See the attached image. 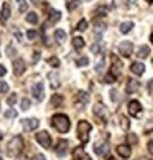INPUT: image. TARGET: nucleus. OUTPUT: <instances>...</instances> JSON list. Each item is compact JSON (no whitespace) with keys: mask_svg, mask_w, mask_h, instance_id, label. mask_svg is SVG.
<instances>
[{"mask_svg":"<svg viewBox=\"0 0 153 160\" xmlns=\"http://www.w3.org/2000/svg\"><path fill=\"white\" fill-rule=\"evenodd\" d=\"M51 126L55 127L58 132L66 134L69 129H71V122H69V117L66 114H55L51 117Z\"/></svg>","mask_w":153,"mask_h":160,"instance_id":"obj_1","label":"nucleus"},{"mask_svg":"<svg viewBox=\"0 0 153 160\" xmlns=\"http://www.w3.org/2000/svg\"><path fill=\"white\" fill-rule=\"evenodd\" d=\"M91 130H92L91 122H87V121H79L78 122V137L81 140V144H87V142H89Z\"/></svg>","mask_w":153,"mask_h":160,"instance_id":"obj_2","label":"nucleus"},{"mask_svg":"<svg viewBox=\"0 0 153 160\" xmlns=\"http://www.w3.org/2000/svg\"><path fill=\"white\" fill-rule=\"evenodd\" d=\"M23 149H25V142H23V139L20 137V135H15L13 139L10 140V144H8V153L10 155H20V153L23 152Z\"/></svg>","mask_w":153,"mask_h":160,"instance_id":"obj_3","label":"nucleus"},{"mask_svg":"<svg viewBox=\"0 0 153 160\" xmlns=\"http://www.w3.org/2000/svg\"><path fill=\"white\" fill-rule=\"evenodd\" d=\"M36 142L41 147H45V149H50L51 147V135L46 132V130H40L36 134Z\"/></svg>","mask_w":153,"mask_h":160,"instance_id":"obj_4","label":"nucleus"},{"mask_svg":"<svg viewBox=\"0 0 153 160\" xmlns=\"http://www.w3.org/2000/svg\"><path fill=\"white\" fill-rule=\"evenodd\" d=\"M87 102H89V94H87L86 91H79L78 94H76V98H74V106H76L78 109H82Z\"/></svg>","mask_w":153,"mask_h":160,"instance_id":"obj_5","label":"nucleus"},{"mask_svg":"<svg viewBox=\"0 0 153 160\" xmlns=\"http://www.w3.org/2000/svg\"><path fill=\"white\" fill-rule=\"evenodd\" d=\"M92 112H94V116L99 117L101 121H107V111H105V106L102 102H96L94 104V108H92Z\"/></svg>","mask_w":153,"mask_h":160,"instance_id":"obj_6","label":"nucleus"},{"mask_svg":"<svg viewBox=\"0 0 153 160\" xmlns=\"http://www.w3.org/2000/svg\"><path fill=\"white\" fill-rule=\"evenodd\" d=\"M132 51H133V43L132 41H122V43L119 45V53L122 56H132Z\"/></svg>","mask_w":153,"mask_h":160,"instance_id":"obj_7","label":"nucleus"},{"mask_svg":"<svg viewBox=\"0 0 153 160\" xmlns=\"http://www.w3.org/2000/svg\"><path fill=\"white\" fill-rule=\"evenodd\" d=\"M31 92H33V96L36 101H43L45 99V88H43V82H36L33 88H31Z\"/></svg>","mask_w":153,"mask_h":160,"instance_id":"obj_8","label":"nucleus"},{"mask_svg":"<svg viewBox=\"0 0 153 160\" xmlns=\"http://www.w3.org/2000/svg\"><path fill=\"white\" fill-rule=\"evenodd\" d=\"M22 126H23V129H25V130H35V129H38L40 121L35 119V117H30V119H23V121H22Z\"/></svg>","mask_w":153,"mask_h":160,"instance_id":"obj_9","label":"nucleus"},{"mask_svg":"<svg viewBox=\"0 0 153 160\" xmlns=\"http://www.w3.org/2000/svg\"><path fill=\"white\" fill-rule=\"evenodd\" d=\"M25 69H26L25 61H23L22 58H17V60L13 61V73H15L17 76H20V74L25 73Z\"/></svg>","mask_w":153,"mask_h":160,"instance_id":"obj_10","label":"nucleus"},{"mask_svg":"<svg viewBox=\"0 0 153 160\" xmlns=\"http://www.w3.org/2000/svg\"><path fill=\"white\" fill-rule=\"evenodd\" d=\"M128 112L135 117L140 116V112H142V104H140L138 101H130V102H128Z\"/></svg>","mask_w":153,"mask_h":160,"instance_id":"obj_11","label":"nucleus"},{"mask_svg":"<svg viewBox=\"0 0 153 160\" xmlns=\"http://www.w3.org/2000/svg\"><path fill=\"white\" fill-rule=\"evenodd\" d=\"M73 158L74 160H91V157L84 152L82 147H76V149L73 150Z\"/></svg>","mask_w":153,"mask_h":160,"instance_id":"obj_12","label":"nucleus"},{"mask_svg":"<svg viewBox=\"0 0 153 160\" xmlns=\"http://www.w3.org/2000/svg\"><path fill=\"white\" fill-rule=\"evenodd\" d=\"M117 153H119L120 157H123V158H128L132 155V149L127 144H122V145H117Z\"/></svg>","mask_w":153,"mask_h":160,"instance_id":"obj_13","label":"nucleus"},{"mask_svg":"<svg viewBox=\"0 0 153 160\" xmlns=\"http://www.w3.org/2000/svg\"><path fill=\"white\" fill-rule=\"evenodd\" d=\"M8 18H10V5L8 3H3L2 5V12H0V22L7 23Z\"/></svg>","mask_w":153,"mask_h":160,"instance_id":"obj_14","label":"nucleus"},{"mask_svg":"<svg viewBox=\"0 0 153 160\" xmlns=\"http://www.w3.org/2000/svg\"><path fill=\"white\" fill-rule=\"evenodd\" d=\"M94 152H96L97 155H104V153L107 152V142H105V140L96 142V144H94Z\"/></svg>","mask_w":153,"mask_h":160,"instance_id":"obj_15","label":"nucleus"},{"mask_svg":"<svg viewBox=\"0 0 153 160\" xmlns=\"http://www.w3.org/2000/svg\"><path fill=\"white\" fill-rule=\"evenodd\" d=\"M138 89H140V82H138V81H135V79H128L125 91H127L128 94H133V92H137Z\"/></svg>","mask_w":153,"mask_h":160,"instance_id":"obj_16","label":"nucleus"},{"mask_svg":"<svg viewBox=\"0 0 153 160\" xmlns=\"http://www.w3.org/2000/svg\"><path fill=\"white\" fill-rule=\"evenodd\" d=\"M68 140H64V139H61L60 142H58V145H56V153H58V155H64V153H66L68 152Z\"/></svg>","mask_w":153,"mask_h":160,"instance_id":"obj_17","label":"nucleus"},{"mask_svg":"<svg viewBox=\"0 0 153 160\" xmlns=\"http://www.w3.org/2000/svg\"><path fill=\"white\" fill-rule=\"evenodd\" d=\"M130 71H132L133 74H137V76H142L145 73V64L143 63H132Z\"/></svg>","mask_w":153,"mask_h":160,"instance_id":"obj_18","label":"nucleus"},{"mask_svg":"<svg viewBox=\"0 0 153 160\" xmlns=\"http://www.w3.org/2000/svg\"><path fill=\"white\" fill-rule=\"evenodd\" d=\"M120 68H122V63L119 61V58H117L115 55H112V73L115 76L120 74Z\"/></svg>","mask_w":153,"mask_h":160,"instance_id":"obj_19","label":"nucleus"},{"mask_svg":"<svg viewBox=\"0 0 153 160\" xmlns=\"http://www.w3.org/2000/svg\"><path fill=\"white\" fill-rule=\"evenodd\" d=\"M109 8L105 7V5H101V7H97L96 10H94V17H97V18H101V17H105L107 15Z\"/></svg>","mask_w":153,"mask_h":160,"instance_id":"obj_20","label":"nucleus"},{"mask_svg":"<svg viewBox=\"0 0 153 160\" xmlns=\"http://www.w3.org/2000/svg\"><path fill=\"white\" fill-rule=\"evenodd\" d=\"M73 46L76 50H82L84 48V40H82L81 37H74L73 38Z\"/></svg>","mask_w":153,"mask_h":160,"instance_id":"obj_21","label":"nucleus"},{"mask_svg":"<svg viewBox=\"0 0 153 160\" xmlns=\"http://www.w3.org/2000/svg\"><path fill=\"white\" fill-rule=\"evenodd\" d=\"M26 22L31 23V25H36L38 23V15L35 13V12H28L26 13Z\"/></svg>","mask_w":153,"mask_h":160,"instance_id":"obj_22","label":"nucleus"},{"mask_svg":"<svg viewBox=\"0 0 153 160\" xmlns=\"http://www.w3.org/2000/svg\"><path fill=\"white\" fill-rule=\"evenodd\" d=\"M133 28V22H123L122 25H120V32L125 35V33H128Z\"/></svg>","mask_w":153,"mask_h":160,"instance_id":"obj_23","label":"nucleus"},{"mask_svg":"<svg viewBox=\"0 0 153 160\" xmlns=\"http://www.w3.org/2000/svg\"><path fill=\"white\" fill-rule=\"evenodd\" d=\"M150 55V48H148V46H140V48H138V53H137V56L138 58H146V56H148Z\"/></svg>","mask_w":153,"mask_h":160,"instance_id":"obj_24","label":"nucleus"},{"mask_svg":"<svg viewBox=\"0 0 153 160\" xmlns=\"http://www.w3.org/2000/svg\"><path fill=\"white\" fill-rule=\"evenodd\" d=\"M119 122H120V127L123 130H128V127H130V122H128V119L125 116H119Z\"/></svg>","mask_w":153,"mask_h":160,"instance_id":"obj_25","label":"nucleus"},{"mask_svg":"<svg viewBox=\"0 0 153 160\" xmlns=\"http://www.w3.org/2000/svg\"><path fill=\"white\" fill-rule=\"evenodd\" d=\"M81 0H66V8L68 10H74L76 7H79Z\"/></svg>","mask_w":153,"mask_h":160,"instance_id":"obj_26","label":"nucleus"},{"mask_svg":"<svg viewBox=\"0 0 153 160\" xmlns=\"http://www.w3.org/2000/svg\"><path fill=\"white\" fill-rule=\"evenodd\" d=\"M94 28H96V32H97V35H101L105 28H107V25H105L104 22H96L94 23Z\"/></svg>","mask_w":153,"mask_h":160,"instance_id":"obj_27","label":"nucleus"},{"mask_svg":"<svg viewBox=\"0 0 153 160\" xmlns=\"http://www.w3.org/2000/svg\"><path fill=\"white\" fill-rule=\"evenodd\" d=\"M60 17H61V13H60L58 10H51V13H50V22H51V23L60 22Z\"/></svg>","mask_w":153,"mask_h":160,"instance_id":"obj_28","label":"nucleus"},{"mask_svg":"<svg viewBox=\"0 0 153 160\" xmlns=\"http://www.w3.org/2000/svg\"><path fill=\"white\" fill-rule=\"evenodd\" d=\"M50 79H51V88H53V89H58V88H60V81H58L56 74L50 73Z\"/></svg>","mask_w":153,"mask_h":160,"instance_id":"obj_29","label":"nucleus"},{"mask_svg":"<svg viewBox=\"0 0 153 160\" xmlns=\"http://www.w3.org/2000/svg\"><path fill=\"white\" fill-rule=\"evenodd\" d=\"M115 79H117V76L110 71V73H107L105 74V78H104V81L107 82V84H112V82H115Z\"/></svg>","mask_w":153,"mask_h":160,"instance_id":"obj_30","label":"nucleus"},{"mask_svg":"<svg viewBox=\"0 0 153 160\" xmlns=\"http://www.w3.org/2000/svg\"><path fill=\"white\" fill-rule=\"evenodd\" d=\"M55 38L58 41H64V40H66V32H64V30H56L55 32Z\"/></svg>","mask_w":153,"mask_h":160,"instance_id":"obj_31","label":"nucleus"},{"mask_svg":"<svg viewBox=\"0 0 153 160\" xmlns=\"http://www.w3.org/2000/svg\"><path fill=\"white\" fill-rule=\"evenodd\" d=\"M17 2H18V8H20V12H22V13H25L26 8H28V2H26V0H17Z\"/></svg>","mask_w":153,"mask_h":160,"instance_id":"obj_32","label":"nucleus"},{"mask_svg":"<svg viewBox=\"0 0 153 160\" xmlns=\"http://www.w3.org/2000/svg\"><path fill=\"white\" fill-rule=\"evenodd\" d=\"M20 106H22V111H26V109H30V106H31V102H30V99H22V102H20Z\"/></svg>","mask_w":153,"mask_h":160,"instance_id":"obj_33","label":"nucleus"},{"mask_svg":"<svg viewBox=\"0 0 153 160\" xmlns=\"http://www.w3.org/2000/svg\"><path fill=\"white\" fill-rule=\"evenodd\" d=\"M61 101H63V98L60 96V94H55V96H53V99H51V104H53V106H60Z\"/></svg>","mask_w":153,"mask_h":160,"instance_id":"obj_34","label":"nucleus"},{"mask_svg":"<svg viewBox=\"0 0 153 160\" xmlns=\"http://www.w3.org/2000/svg\"><path fill=\"white\" fill-rule=\"evenodd\" d=\"M87 28V22L86 20H81L79 23H78V32H84Z\"/></svg>","mask_w":153,"mask_h":160,"instance_id":"obj_35","label":"nucleus"},{"mask_svg":"<svg viewBox=\"0 0 153 160\" xmlns=\"http://www.w3.org/2000/svg\"><path fill=\"white\" fill-rule=\"evenodd\" d=\"M127 140H128V144H137V142H138V139H137V135H135V134H128Z\"/></svg>","mask_w":153,"mask_h":160,"instance_id":"obj_36","label":"nucleus"},{"mask_svg":"<svg viewBox=\"0 0 153 160\" xmlns=\"http://www.w3.org/2000/svg\"><path fill=\"white\" fill-rule=\"evenodd\" d=\"M0 92H2V94L8 92V84L5 81H0Z\"/></svg>","mask_w":153,"mask_h":160,"instance_id":"obj_37","label":"nucleus"},{"mask_svg":"<svg viewBox=\"0 0 153 160\" xmlns=\"http://www.w3.org/2000/svg\"><path fill=\"white\" fill-rule=\"evenodd\" d=\"M104 64H105V58H101V61H99V63L96 64V71H97V73H101V71H102Z\"/></svg>","mask_w":153,"mask_h":160,"instance_id":"obj_38","label":"nucleus"},{"mask_svg":"<svg viewBox=\"0 0 153 160\" xmlns=\"http://www.w3.org/2000/svg\"><path fill=\"white\" fill-rule=\"evenodd\" d=\"M86 64H89V58H86V56H82L78 60V66H86Z\"/></svg>","mask_w":153,"mask_h":160,"instance_id":"obj_39","label":"nucleus"},{"mask_svg":"<svg viewBox=\"0 0 153 160\" xmlns=\"http://www.w3.org/2000/svg\"><path fill=\"white\" fill-rule=\"evenodd\" d=\"M17 101H18V98H17V94H12V96L7 99V102H8V106H15Z\"/></svg>","mask_w":153,"mask_h":160,"instance_id":"obj_40","label":"nucleus"},{"mask_svg":"<svg viewBox=\"0 0 153 160\" xmlns=\"http://www.w3.org/2000/svg\"><path fill=\"white\" fill-rule=\"evenodd\" d=\"M5 117H8V119H15V117H17V111H13V109L7 111V112H5Z\"/></svg>","mask_w":153,"mask_h":160,"instance_id":"obj_41","label":"nucleus"},{"mask_svg":"<svg viewBox=\"0 0 153 160\" xmlns=\"http://www.w3.org/2000/svg\"><path fill=\"white\" fill-rule=\"evenodd\" d=\"M26 38L28 40H35V38H36V32H35V30H28L26 32Z\"/></svg>","mask_w":153,"mask_h":160,"instance_id":"obj_42","label":"nucleus"},{"mask_svg":"<svg viewBox=\"0 0 153 160\" xmlns=\"http://www.w3.org/2000/svg\"><path fill=\"white\" fill-rule=\"evenodd\" d=\"M91 51L94 53V55H97V53L101 51V43H96V45H94L92 48H91Z\"/></svg>","mask_w":153,"mask_h":160,"instance_id":"obj_43","label":"nucleus"},{"mask_svg":"<svg viewBox=\"0 0 153 160\" xmlns=\"http://www.w3.org/2000/svg\"><path fill=\"white\" fill-rule=\"evenodd\" d=\"M48 63L51 64V66H55V68H58V66H60V60H58V58H51V60H50Z\"/></svg>","mask_w":153,"mask_h":160,"instance_id":"obj_44","label":"nucleus"},{"mask_svg":"<svg viewBox=\"0 0 153 160\" xmlns=\"http://www.w3.org/2000/svg\"><path fill=\"white\" fill-rule=\"evenodd\" d=\"M31 160H46V157L43 155V153H36V155H33Z\"/></svg>","mask_w":153,"mask_h":160,"instance_id":"obj_45","label":"nucleus"},{"mask_svg":"<svg viewBox=\"0 0 153 160\" xmlns=\"http://www.w3.org/2000/svg\"><path fill=\"white\" fill-rule=\"evenodd\" d=\"M110 96H112V101H114V102H117V101H119V98H117V91H115V89L110 91Z\"/></svg>","mask_w":153,"mask_h":160,"instance_id":"obj_46","label":"nucleus"},{"mask_svg":"<svg viewBox=\"0 0 153 160\" xmlns=\"http://www.w3.org/2000/svg\"><path fill=\"white\" fill-rule=\"evenodd\" d=\"M7 53L12 56V55H15V53H17V50H15V48H12V46H8V48H7Z\"/></svg>","mask_w":153,"mask_h":160,"instance_id":"obj_47","label":"nucleus"},{"mask_svg":"<svg viewBox=\"0 0 153 160\" xmlns=\"http://www.w3.org/2000/svg\"><path fill=\"white\" fill-rule=\"evenodd\" d=\"M5 74H7V69H5V66L0 64V76H5Z\"/></svg>","mask_w":153,"mask_h":160,"instance_id":"obj_48","label":"nucleus"},{"mask_svg":"<svg viewBox=\"0 0 153 160\" xmlns=\"http://www.w3.org/2000/svg\"><path fill=\"white\" fill-rule=\"evenodd\" d=\"M146 147H148V152H150V153H153V140H150Z\"/></svg>","mask_w":153,"mask_h":160,"instance_id":"obj_49","label":"nucleus"},{"mask_svg":"<svg viewBox=\"0 0 153 160\" xmlns=\"http://www.w3.org/2000/svg\"><path fill=\"white\" fill-rule=\"evenodd\" d=\"M127 3H130V5H133V3H137V0H127Z\"/></svg>","mask_w":153,"mask_h":160,"instance_id":"obj_50","label":"nucleus"},{"mask_svg":"<svg viewBox=\"0 0 153 160\" xmlns=\"http://www.w3.org/2000/svg\"><path fill=\"white\" fill-rule=\"evenodd\" d=\"M150 41H151V43H153V33L150 35Z\"/></svg>","mask_w":153,"mask_h":160,"instance_id":"obj_51","label":"nucleus"},{"mask_svg":"<svg viewBox=\"0 0 153 160\" xmlns=\"http://www.w3.org/2000/svg\"><path fill=\"white\" fill-rule=\"evenodd\" d=\"M31 3H38V0H31Z\"/></svg>","mask_w":153,"mask_h":160,"instance_id":"obj_52","label":"nucleus"},{"mask_svg":"<svg viewBox=\"0 0 153 160\" xmlns=\"http://www.w3.org/2000/svg\"><path fill=\"white\" fill-rule=\"evenodd\" d=\"M150 135H151V137H153V130H151V132H150Z\"/></svg>","mask_w":153,"mask_h":160,"instance_id":"obj_53","label":"nucleus"},{"mask_svg":"<svg viewBox=\"0 0 153 160\" xmlns=\"http://www.w3.org/2000/svg\"><path fill=\"white\" fill-rule=\"evenodd\" d=\"M2 137H3V135H2V132H0V139H2Z\"/></svg>","mask_w":153,"mask_h":160,"instance_id":"obj_54","label":"nucleus"},{"mask_svg":"<svg viewBox=\"0 0 153 160\" xmlns=\"http://www.w3.org/2000/svg\"><path fill=\"white\" fill-rule=\"evenodd\" d=\"M145 2H148V3H150V2H151V0H145Z\"/></svg>","mask_w":153,"mask_h":160,"instance_id":"obj_55","label":"nucleus"},{"mask_svg":"<svg viewBox=\"0 0 153 160\" xmlns=\"http://www.w3.org/2000/svg\"><path fill=\"white\" fill-rule=\"evenodd\" d=\"M109 160H117V158H109Z\"/></svg>","mask_w":153,"mask_h":160,"instance_id":"obj_56","label":"nucleus"},{"mask_svg":"<svg viewBox=\"0 0 153 160\" xmlns=\"http://www.w3.org/2000/svg\"><path fill=\"white\" fill-rule=\"evenodd\" d=\"M0 160H2V153H0Z\"/></svg>","mask_w":153,"mask_h":160,"instance_id":"obj_57","label":"nucleus"}]
</instances>
